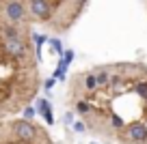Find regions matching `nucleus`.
<instances>
[{
  "label": "nucleus",
  "instance_id": "obj_2",
  "mask_svg": "<svg viewBox=\"0 0 147 144\" xmlns=\"http://www.w3.org/2000/svg\"><path fill=\"white\" fill-rule=\"evenodd\" d=\"M20 7L30 28H41L52 35L69 32L82 17L89 0H11Z\"/></svg>",
  "mask_w": 147,
  "mask_h": 144
},
{
  "label": "nucleus",
  "instance_id": "obj_1",
  "mask_svg": "<svg viewBox=\"0 0 147 144\" xmlns=\"http://www.w3.org/2000/svg\"><path fill=\"white\" fill-rule=\"evenodd\" d=\"M41 90L32 28L11 0H0V121L20 116Z\"/></svg>",
  "mask_w": 147,
  "mask_h": 144
},
{
  "label": "nucleus",
  "instance_id": "obj_3",
  "mask_svg": "<svg viewBox=\"0 0 147 144\" xmlns=\"http://www.w3.org/2000/svg\"><path fill=\"white\" fill-rule=\"evenodd\" d=\"M0 144H56L43 125L24 116L0 121Z\"/></svg>",
  "mask_w": 147,
  "mask_h": 144
}]
</instances>
